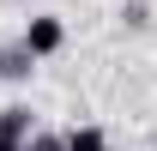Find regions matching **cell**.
<instances>
[{"label":"cell","instance_id":"1","mask_svg":"<svg viewBox=\"0 0 157 151\" xmlns=\"http://www.w3.org/2000/svg\"><path fill=\"white\" fill-rule=\"evenodd\" d=\"M18 42H24V48H30L36 60H48V55L60 48V42H67V24H60L55 12H36V18L24 24V37H18Z\"/></svg>","mask_w":157,"mask_h":151},{"label":"cell","instance_id":"2","mask_svg":"<svg viewBox=\"0 0 157 151\" xmlns=\"http://www.w3.org/2000/svg\"><path fill=\"white\" fill-rule=\"evenodd\" d=\"M30 127H36V121H30V109H24V103H6V109H0V139H30Z\"/></svg>","mask_w":157,"mask_h":151},{"label":"cell","instance_id":"3","mask_svg":"<svg viewBox=\"0 0 157 151\" xmlns=\"http://www.w3.org/2000/svg\"><path fill=\"white\" fill-rule=\"evenodd\" d=\"M30 73H36V55H30L24 42L0 48V79H30Z\"/></svg>","mask_w":157,"mask_h":151},{"label":"cell","instance_id":"4","mask_svg":"<svg viewBox=\"0 0 157 151\" xmlns=\"http://www.w3.org/2000/svg\"><path fill=\"white\" fill-rule=\"evenodd\" d=\"M60 139H67V151H109V133L103 127H67Z\"/></svg>","mask_w":157,"mask_h":151},{"label":"cell","instance_id":"5","mask_svg":"<svg viewBox=\"0 0 157 151\" xmlns=\"http://www.w3.org/2000/svg\"><path fill=\"white\" fill-rule=\"evenodd\" d=\"M24 151H67V139H60V133H36V127H30Z\"/></svg>","mask_w":157,"mask_h":151},{"label":"cell","instance_id":"6","mask_svg":"<svg viewBox=\"0 0 157 151\" xmlns=\"http://www.w3.org/2000/svg\"><path fill=\"white\" fill-rule=\"evenodd\" d=\"M0 151H24V145H18V139H0Z\"/></svg>","mask_w":157,"mask_h":151}]
</instances>
